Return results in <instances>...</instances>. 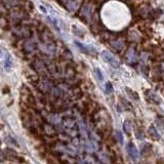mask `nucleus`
<instances>
[{
    "instance_id": "15",
    "label": "nucleus",
    "mask_w": 164,
    "mask_h": 164,
    "mask_svg": "<svg viewBox=\"0 0 164 164\" xmlns=\"http://www.w3.org/2000/svg\"><path fill=\"white\" fill-rule=\"evenodd\" d=\"M123 128H124V130L126 131L127 133H130L131 131V124L129 121H125L124 124H123Z\"/></svg>"
},
{
    "instance_id": "19",
    "label": "nucleus",
    "mask_w": 164,
    "mask_h": 164,
    "mask_svg": "<svg viewBox=\"0 0 164 164\" xmlns=\"http://www.w3.org/2000/svg\"><path fill=\"white\" fill-rule=\"evenodd\" d=\"M4 62H5V68H6V69H9V68L11 67V57H9L8 55H6Z\"/></svg>"
},
{
    "instance_id": "22",
    "label": "nucleus",
    "mask_w": 164,
    "mask_h": 164,
    "mask_svg": "<svg viewBox=\"0 0 164 164\" xmlns=\"http://www.w3.org/2000/svg\"><path fill=\"white\" fill-rule=\"evenodd\" d=\"M39 8H40V11H43V13H46V9H45V8H44V7H43V6H41V5H40V6H39Z\"/></svg>"
},
{
    "instance_id": "3",
    "label": "nucleus",
    "mask_w": 164,
    "mask_h": 164,
    "mask_svg": "<svg viewBox=\"0 0 164 164\" xmlns=\"http://www.w3.org/2000/svg\"><path fill=\"white\" fill-rule=\"evenodd\" d=\"M38 87L43 93H47V91H49L53 88V83L47 78H42V79H40L39 82H38Z\"/></svg>"
},
{
    "instance_id": "14",
    "label": "nucleus",
    "mask_w": 164,
    "mask_h": 164,
    "mask_svg": "<svg viewBox=\"0 0 164 164\" xmlns=\"http://www.w3.org/2000/svg\"><path fill=\"white\" fill-rule=\"evenodd\" d=\"M93 73H95V76H97V80H100V81H104V75L99 68H95V69L93 70Z\"/></svg>"
},
{
    "instance_id": "20",
    "label": "nucleus",
    "mask_w": 164,
    "mask_h": 164,
    "mask_svg": "<svg viewBox=\"0 0 164 164\" xmlns=\"http://www.w3.org/2000/svg\"><path fill=\"white\" fill-rule=\"evenodd\" d=\"M106 93H113V87H112V84L110 82H108L106 84Z\"/></svg>"
},
{
    "instance_id": "4",
    "label": "nucleus",
    "mask_w": 164,
    "mask_h": 164,
    "mask_svg": "<svg viewBox=\"0 0 164 164\" xmlns=\"http://www.w3.org/2000/svg\"><path fill=\"white\" fill-rule=\"evenodd\" d=\"M34 70H35L37 73L39 74H46L48 69H47V66L45 65V63L41 60H36L33 64Z\"/></svg>"
},
{
    "instance_id": "21",
    "label": "nucleus",
    "mask_w": 164,
    "mask_h": 164,
    "mask_svg": "<svg viewBox=\"0 0 164 164\" xmlns=\"http://www.w3.org/2000/svg\"><path fill=\"white\" fill-rule=\"evenodd\" d=\"M135 135H137V139H143V137H144L143 133H142V135H141V133H139V131H137V132H135Z\"/></svg>"
},
{
    "instance_id": "11",
    "label": "nucleus",
    "mask_w": 164,
    "mask_h": 164,
    "mask_svg": "<svg viewBox=\"0 0 164 164\" xmlns=\"http://www.w3.org/2000/svg\"><path fill=\"white\" fill-rule=\"evenodd\" d=\"M126 60L129 62V63H133V62H135V60H137L135 51V49H133L132 47H130V48L127 50V53H126Z\"/></svg>"
},
{
    "instance_id": "9",
    "label": "nucleus",
    "mask_w": 164,
    "mask_h": 164,
    "mask_svg": "<svg viewBox=\"0 0 164 164\" xmlns=\"http://www.w3.org/2000/svg\"><path fill=\"white\" fill-rule=\"evenodd\" d=\"M80 2H81V0H69L67 4H66V6H67V8L70 11H75L78 8V6H79Z\"/></svg>"
},
{
    "instance_id": "12",
    "label": "nucleus",
    "mask_w": 164,
    "mask_h": 164,
    "mask_svg": "<svg viewBox=\"0 0 164 164\" xmlns=\"http://www.w3.org/2000/svg\"><path fill=\"white\" fill-rule=\"evenodd\" d=\"M35 47H36L35 43H34L32 40H30V39L26 40L25 44H24V49H25L27 53H31V51H33L34 49H35Z\"/></svg>"
},
{
    "instance_id": "5",
    "label": "nucleus",
    "mask_w": 164,
    "mask_h": 164,
    "mask_svg": "<svg viewBox=\"0 0 164 164\" xmlns=\"http://www.w3.org/2000/svg\"><path fill=\"white\" fill-rule=\"evenodd\" d=\"M127 152H128L130 158L133 161H139V153L137 151V147L133 145L132 143H128L127 144Z\"/></svg>"
},
{
    "instance_id": "13",
    "label": "nucleus",
    "mask_w": 164,
    "mask_h": 164,
    "mask_svg": "<svg viewBox=\"0 0 164 164\" xmlns=\"http://www.w3.org/2000/svg\"><path fill=\"white\" fill-rule=\"evenodd\" d=\"M147 95H149L148 97H150V100L153 102H155L156 104H159L161 103V100H160V97H158V95H156L154 93H152V91H147Z\"/></svg>"
},
{
    "instance_id": "16",
    "label": "nucleus",
    "mask_w": 164,
    "mask_h": 164,
    "mask_svg": "<svg viewBox=\"0 0 164 164\" xmlns=\"http://www.w3.org/2000/svg\"><path fill=\"white\" fill-rule=\"evenodd\" d=\"M44 128H45V131H46L47 135H55V129H53V127L50 126V125H45Z\"/></svg>"
},
{
    "instance_id": "17",
    "label": "nucleus",
    "mask_w": 164,
    "mask_h": 164,
    "mask_svg": "<svg viewBox=\"0 0 164 164\" xmlns=\"http://www.w3.org/2000/svg\"><path fill=\"white\" fill-rule=\"evenodd\" d=\"M126 91H127V93L130 95V97H132L133 100H139V95H137V93H135V91L132 93V90L129 88H126Z\"/></svg>"
},
{
    "instance_id": "10",
    "label": "nucleus",
    "mask_w": 164,
    "mask_h": 164,
    "mask_svg": "<svg viewBox=\"0 0 164 164\" xmlns=\"http://www.w3.org/2000/svg\"><path fill=\"white\" fill-rule=\"evenodd\" d=\"M148 133H149L150 137H152L154 141H159V139H160L159 132H158L157 129H156L154 126H150L149 127V129H148Z\"/></svg>"
},
{
    "instance_id": "2",
    "label": "nucleus",
    "mask_w": 164,
    "mask_h": 164,
    "mask_svg": "<svg viewBox=\"0 0 164 164\" xmlns=\"http://www.w3.org/2000/svg\"><path fill=\"white\" fill-rule=\"evenodd\" d=\"M75 44L80 50L82 51L83 53H86L88 55H95L97 53V50H95V47L93 46H89V45H85V44H82L80 43L79 41H75Z\"/></svg>"
},
{
    "instance_id": "8",
    "label": "nucleus",
    "mask_w": 164,
    "mask_h": 164,
    "mask_svg": "<svg viewBox=\"0 0 164 164\" xmlns=\"http://www.w3.org/2000/svg\"><path fill=\"white\" fill-rule=\"evenodd\" d=\"M111 46L113 47L115 50L121 51L124 47V40L123 39H116L111 42Z\"/></svg>"
},
{
    "instance_id": "1",
    "label": "nucleus",
    "mask_w": 164,
    "mask_h": 164,
    "mask_svg": "<svg viewBox=\"0 0 164 164\" xmlns=\"http://www.w3.org/2000/svg\"><path fill=\"white\" fill-rule=\"evenodd\" d=\"M102 57H103V59L105 60L109 65H111L112 67L118 68L120 66V63H119V61H118L117 57H116L114 55H112L111 53H109V51L104 50L103 53H102Z\"/></svg>"
},
{
    "instance_id": "18",
    "label": "nucleus",
    "mask_w": 164,
    "mask_h": 164,
    "mask_svg": "<svg viewBox=\"0 0 164 164\" xmlns=\"http://www.w3.org/2000/svg\"><path fill=\"white\" fill-rule=\"evenodd\" d=\"M116 139H118V142L120 144H123V135H122V133L119 130L116 131Z\"/></svg>"
},
{
    "instance_id": "23",
    "label": "nucleus",
    "mask_w": 164,
    "mask_h": 164,
    "mask_svg": "<svg viewBox=\"0 0 164 164\" xmlns=\"http://www.w3.org/2000/svg\"><path fill=\"white\" fill-rule=\"evenodd\" d=\"M0 145H1V143H0Z\"/></svg>"
},
{
    "instance_id": "6",
    "label": "nucleus",
    "mask_w": 164,
    "mask_h": 164,
    "mask_svg": "<svg viewBox=\"0 0 164 164\" xmlns=\"http://www.w3.org/2000/svg\"><path fill=\"white\" fill-rule=\"evenodd\" d=\"M13 33L22 38H29L31 36V31L27 27H17L13 30Z\"/></svg>"
},
{
    "instance_id": "7",
    "label": "nucleus",
    "mask_w": 164,
    "mask_h": 164,
    "mask_svg": "<svg viewBox=\"0 0 164 164\" xmlns=\"http://www.w3.org/2000/svg\"><path fill=\"white\" fill-rule=\"evenodd\" d=\"M93 6L91 4L84 5L81 9V15L82 17H84L85 19H89L91 13H93Z\"/></svg>"
}]
</instances>
